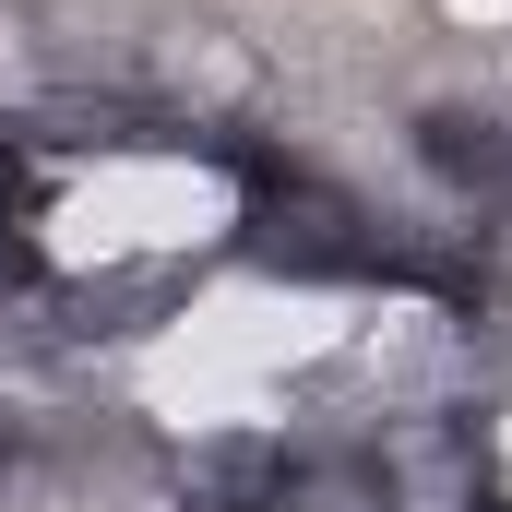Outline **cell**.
Masks as SVG:
<instances>
[{
	"label": "cell",
	"instance_id": "cell-3",
	"mask_svg": "<svg viewBox=\"0 0 512 512\" xmlns=\"http://www.w3.org/2000/svg\"><path fill=\"white\" fill-rule=\"evenodd\" d=\"M370 501L382 512H477L489 501V441H477V417H382V441H370Z\"/></svg>",
	"mask_w": 512,
	"mask_h": 512
},
{
	"label": "cell",
	"instance_id": "cell-6",
	"mask_svg": "<svg viewBox=\"0 0 512 512\" xmlns=\"http://www.w3.org/2000/svg\"><path fill=\"white\" fill-rule=\"evenodd\" d=\"M0 465H12V417H0Z\"/></svg>",
	"mask_w": 512,
	"mask_h": 512
},
{
	"label": "cell",
	"instance_id": "cell-4",
	"mask_svg": "<svg viewBox=\"0 0 512 512\" xmlns=\"http://www.w3.org/2000/svg\"><path fill=\"white\" fill-rule=\"evenodd\" d=\"M298 501V453L274 429H203L179 453V512H286Z\"/></svg>",
	"mask_w": 512,
	"mask_h": 512
},
{
	"label": "cell",
	"instance_id": "cell-5",
	"mask_svg": "<svg viewBox=\"0 0 512 512\" xmlns=\"http://www.w3.org/2000/svg\"><path fill=\"white\" fill-rule=\"evenodd\" d=\"M417 167H429L441 191L489 203V191H512V120L501 108H429V120H417Z\"/></svg>",
	"mask_w": 512,
	"mask_h": 512
},
{
	"label": "cell",
	"instance_id": "cell-2",
	"mask_svg": "<svg viewBox=\"0 0 512 512\" xmlns=\"http://www.w3.org/2000/svg\"><path fill=\"white\" fill-rule=\"evenodd\" d=\"M262 96V60L251 36H227V24H155V48H143V108H167L179 131H239V108Z\"/></svg>",
	"mask_w": 512,
	"mask_h": 512
},
{
	"label": "cell",
	"instance_id": "cell-1",
	"mask_svg": "<svg viewBox=\"0 0 512 512\" xmlns=\"http://www.w3.org/2000/svg\"><path fill=\"white\" fill-rule=\"evenodd\" d=\"M215 155L239 167V262L274 274V286H370L382 274V227H370V203L358 191H334L322 167H286V155H262V143H227L215 131Z\"/></svg>",
	"mask_w": 512,
	"mask_h": 512
}]
</instances>
